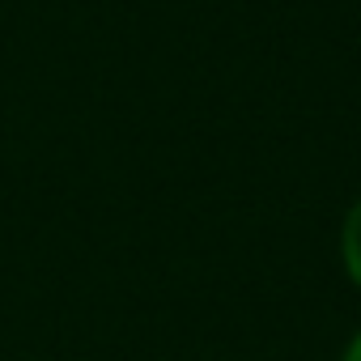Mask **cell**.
I'll use <instances>...</instances> for the list:
<instances>
[{
    "instance_id": "7a4b0ae2",
    "label": "cell",
    "mask_w": 361,
    "mask_h": 361,
    "mask_svg": "<svg viewBox=\"0 0 361 361\" xmlns=\"http://www.w3.org/2000/svg\"><path fill=\"white\" fill-rule=\"evenodd\" d=\"M344 361H361V336L353 340V348H348V357H344Z\"/></svg>"
},
{
    "instance_id": "6da1fadb",
    "label": "cell",
    "mask_w": 361,
    "mask_h": 361,
    "mask_svg": "<svg viewBox=\"0 0 361 361\" xmlns=\"http://www.w3.org/2000/svg\"><path fill=\"white\" fill-rule=\"evenodd\" d=\"M344 264H348V276H353L357 289H361V200H357L353 213L344 217Z\"/></svg>"
}]
</instances>
